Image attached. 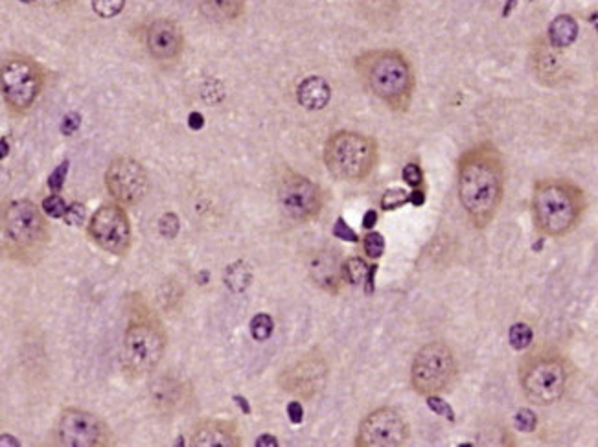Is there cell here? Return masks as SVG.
<instances>
[{
	"label": "cell",
	"mask_w": 598,
	"mask_h": 447,
	"mask_svg": "<svg viewBox=\"0 0 598 447\" xmlns=\"http://www.w3.org/2000/svg\"><path fill=\"white\" fill-rule=\"evenodd\" d=\"M409 440V423L390 407L372 410L361 421L356 437L359 447H398Z\"/></svg>",
	"instance_id": "13"
},
{
	"label": "cell",
	"mask_w": 598,
	"mask_h": 447,
	"mask_svg": "<svg viewBox=\"0 0 598 447\" xmlns=\"http://www.w3.org/2000/svg\"><path fill=\"white\" fill-rule=\"evenodd\" d=\"M2 147H4V149H2V158H6V156H8V140H6V138H2Z\"/></svg>",
	"instance_id": "47"
},
{
	"label": "cell",
	"mask_w": 598,
	"mask_h": 447,
	"mask_svg": "<svg viewBox=\"0 0 598 447\" xmlns=\"http://www.w3.org/2000/svg\"><path fill=\"white\" fill-rule=\"evenodd\" d=\"M356 72L372 96L388 109L405 113L415 96V71L399 50H368L356 60Z\"/></svg>",
	"instance_id": "2"
},
{
	"label": "cell",
	"mask_w": 598,
	"mask_h": 447,
	"mask_svg": "<svg viewBox=\"0 0 598 447\" xmlns=\"http://www.w3.org/2000/svg\"><path fill=\"white\" fill-rule=\"evenodd\" d=\"M530 208L539 234L563 237L580 225L588 210V197L569 179H541L534 184Z\"/></svg>",
	"instance_id": "3"
},
{
	"label": "cell",
	"mask_w": 598,
	"mask_h": 447,
	"mask_svg": "<svg viewBox=\"0 0 598 447\" xmlns=\"http://www.w3.org/2000/svg\"><path fill=\"white\" fill-rule=\"evenodd\" d=\"M287 416H289V420H291L295 426L302 423V420H304V409H302L300 401H289V405H287Z\"/></svg>",
	"instance_id": "40"
},
{
	"label": "cell",
	"mask_w": 598,
	"mask_h": 447,
	"mask_svg": "<svg viewBox=\"0 0 598 447\" xmlns=\"http://www.w3.org/2000/svg\"><path fill=\"white\" fill-rule=\"evenodd\" d=\"M188 127L192 131H201L203 127H205V116L201 113H197V111H194V113H190L188 116Z\"/></svg>",
	"instance_id": "41"
},
{
	"label": "cell",
	"mask_w": 598,
	"mask_h": 447,
	"mask_svg": "<svg viewBox=\"0 0 598 447\" xmlns=\"http://www.w3.org/2000/svg\"><path fill=\"white\" fill-rule=\"evenodd\" d=\"M256 446L258 447H276L278 446V440H276L275 437H271V435H264V437H260L258 440H256Z\"/></svg>",
	"instance_id": "45"
},
{
	"label": "cell",
	"mask_w": 598,
	"mask_h": 447,
	"mask_svg": "<svg viewBox=\"0 0 598 447\" xmlns=\"http://www.w3.org/2000/svg\"><path fill=\"white\" fill-rule=\"evenodd\" d=\"M410 201V194H407L404 188H388L381 195V208L385 212L396 210L399 206L407 205Z\"/></svg>",
	"instance_id": "28"
},
{
	"label": "cell",
	"mask_w": 598,
	"mask_h": 447,
	"mask_svg": "<svg viewBox=\"0 0 598 447\" xmlns=\"http://www.w3.org/2000/svg\"><path fill=\"white\" fill-rule=\"evenodd\" d=\"M368 271H370V265L363 258H359V256L348 258L343 264V280H346L352 286H363L367 282Z\"/></svg>",
	"instance_id": "24"
},
{
	"label": "cell",
	"mask_w": 598,
	"mask_h": 447,
	"mask_svg": "<svg viewBox=\"0 0 598 447\" xmlns=\"http://www.w3.org/2000/svg\"><path fill=\"white\" fill-rule=\"evenodd\" d=\"M89 236L105 253L122 256L131 247V223L125 210L116 203H105L92 214Z\"/></svg>",
	"instance_id": "11"
},
{
	"label": "cell",
	"mask_w": 598,
	"mask_h": 447,
	"mask_svg": "<svg viewBox=\"0 0 598 447\" xmlns=\"http://www.w3.org/2000/svg\"><path fill=\"white\" fill-rule=\"evenodd\" d=\"M410 205L415 206H422L424 203H426V192H424V188H415L413 192H410Z\"/></svg>",
	"instance_id": "42"
},
{
	"label": "cell",
	"mask_w": 598,
	"mask_h": 447,
	"mask_svg": "<svg viewBox=\"0 0 598 447\" xmlns=\"http://www.w3.org/2000/svg\"><path fill=\"white\" fill-rule=\"evenodd\" d=\"M125 0H92V10L102 19H113L124 10Z\"/></svg>",
	"instance_id": "30"
},
{
	"label": "cell",
	"mask_w": 598,
	"mask_h": 447,
	"mask_svg": "<svg viewBox=\"0 0 598 447\" xmlns=\"http://www.w3.org/2000/svg\"><path fill=\"white\" fill-rule=\"evenodd\" d=\"M201 8L212 21L228 22L242 15L243 0H201Z\"/></svg>",
	"instance_id": "23"
},
{
	"label": "cell",
	"mask_w": 598,
	"mask_h": 447,
	"mask_svg": "<svg viewBox=\"0 0 598 447\" xmlns=\"http://www.w3.org/2000/svg\"><path fill=\"white\" fill-rule=\"evenodd\" d=\"M426 403L437 416H442V418H446L448 421H455V410L451 409V405H449L446 399L440 398V394L426 396Z\"/></svg>",
	"instance_id": "32"
},
{
	"label": "cell",
	"mask_w": 598,
	"mask_h": 447,
	"mask_svg": "<svg viewBox=\"0 0 598 447\" xmlns=\"http://www.w3.org/2000/svg\"><path fill=\"white\" fill-rule=\"evenodd\" d=\"M530 69L541 85L558 86L565 75V61L560 48H554L547 37H539L530 48Z\"/></svg>",
	"instance_id": "17"
},
{
	"label": "cell",
	"mask_w": 598,
	"mask_h": 447,
	"mask_svg": "<svg viewBox=\"0 0 598 447\" xmlns=\"http://www.w3.org/2000/svg\"><path fill=\"white\" fill-rule=\"evenodd\" d=\"M328 376V363L318 352H307L280 374V387L286 392L311 399L323 390Z\"/></svg>",
	"instance_id": "15"
},
{
	"label": "cell",
	"mask_w": 598,
	"mask_h": 447,
	"mask_svg": "<svg viewBox=\"0 0 598 447\" xmlns=\"http://www.w3.org/2000/svg\"><path fill=\"white\" fill-rule=\"evenodd\" d=\"M376 273H377V265L372 264L370 265V271H368L367 282H365V291H367L368 295L374 291V276H376Z\"/></svg>",
	"instance_id": "44"
},
{
	"label": "cell",
	"mask_w": 598,
	"mask_h": 447,
	"mask_svg": "<svg viewBox=\"0 0 598 447\" xmlns=\"http://www.w3.org/2000/svg\"><path fill=\"white\" fill-rule=\"evenodd\" d=\"M150 398L156 409L162 412L179 409L186 399V385L173 377H158L151 383Z\"/></svg>",
	"instance_id": "19"
},
{
	"label": "cell",
	"mask_w": 598,
	"mask_h": 447,
	"mask_svg": "<svg viewBox=\"0 0 598 447\" xmlns=\"http://www.w3.org/2000/svg\"><path fill=\"white\" fill-rule=\"evenodd\" d=\"M508 339H510V346H512L514 350L523 352L527 350L528 346H530V343H532L534 331L528 324L518 322L514 324L512 328H510V331H508Z\"/></svg>",
	"instance_id": "26"
},
{
	"label": "cell",
	"mask_w": 598,
	"mask_h": 447,
	"mask_svg": "<svg viewBox=\"0 0 598 447\" xmlns=\"http://www.w3.org/2000/svg\"><path fill=\"white\" fill-rule=\"evenodd\" d=\"M401 177H404V181L409 184L410 188H422V184H424V172H422V167L418 166V164H415V162H409V164L404 167Z\"/></svg>",
	"instance_id": "35"
},
{
	"label": "cell",
	"mask_w": 598,
	"mask_h": 447,
	"mask_svg": "<svg viewBox=\"0 0 598 447\" xmlns=\"http://www.w3.org/2000/svg\"><path fill=\"white\" fill-rule=\"evenodd\" d=\"M363 247H365V254L370 259L381 258L383 253H385V237L379 232H368L363 239Z\"/></svg>",
	"instance_id": "31"
},
{
	"label": "cell",
	"mask_w": 598,
	"mask_h": 447,
	"mask_svg": "<svg viewBox=\"0 0 598 447\" xmlns=\"http://www.w3.org/2000/svg\"><path fill=\"white\" fill-rule=\"evenodd\" d=\"M334 236L339 237V239H343V241H350V243H357L359 241V236H357L356 232L352 230L350 226L346 225V221L343 219V217H339L337 221H335L334 225Z\"/></svg>",
	"instance_id": "38"
},
{
	"label": "cell",
	"mask_w": 598,
	"mask_h": 447,
	"mask_svg": "<svg viewBox=\"0 0 598 447\" xmlns=\"http://www.w3.org/2000/svg\"><path fill=\"white\" fill-rule=\"evenodd\" d=\"M4 237L19 250L43 248L50 239L48 223L35 203L28 199H15L4 206L2 214Z\"/></svg>",
	"instance_id": "9"
},
{
	"label": "cell",
	"mask_w": 598,
	"mask_h": 447,
	"mask_svg": "<svg viewBox=\"0 0 598 447\" xmlns=\"http://www.w3.org/2000/svg\"><path fill=\"white\" fill-rule=\"evenodd\" d=\"M21 2H24V4H33L35 0H21Z\"/></svg>",
	"instance_id": "48"
},
{
	"label": "cell",
	"mask_w": 598,
	"mask_h": 447,
	"mask_svg": "<svg viewBox=\"0 0 598 447\" xmlns=\"http://www.w3.org/2000/svg\"><path fill=\"white\" fill-rule=\"evenodd\" d=\"M179 226H181L179 225V217L175 214H164L161 217V221H158V232L167 239H172V237L179 234Z\"/></svg>",
	"instance_id": "36"
},
{
	"label": "cell",
	"mask_w": 598,
	"mask_h": 447,
	"mask_svg": "<svg viewBox=\"0 0 598 447\" xmlns=\"http://www.w3.org/2000/svg\"><path fill=\"white\" fill-rule=\"evenodd\" d=\"M234 401L239 405V409H242L245 414H251V405L247 403V399H243L242 396H234Z\"/></svg>",
	"instance_id": "46"
},
{
	"label": "cell",
	"mask_w": 598,
	"mask_h": 447,
	"mask_svg": "<svg viewBox=\"0 0 598 447\" xmlns=\"http://www.w3.org/2000/svg\"><path fill=\"white\" fill-rule=\"evenodd\" d=\"M505 161L491 142H479L457 162V192L466 216L475 228L493 221L505 197Z\"/></svg>",
	"instance_id": "1"
},
{
	"label": "cell",
	"mask_w": 598,
	"mask_h": 447,
	"mask_svg": "<svg viewBox=\"0 0 598 447\" xmlns=\"http://www.w3.org/2000/svg\"><path fill=\"white\" fill-rule=\"evenodd\" d=\"M376 223H377V212L368 210L367 214H365V217H363V228L370 230V228H374V225H376Z\"/></svg>",
	"instance_id": "43"
},
{
	"label": "cell",
	"mask_w": 598,
	"mask_h": 447,
	"mask_svg": "<svg viewBox=\"0 0 598 447\" xmlns=\"http://www.w3.org/2000/svg\"><path fill=\"white\" fill-rule=\"evenodd\" d=\"M514 423L521 432H532L536 426H538V416L534 414L532 410L519 409L516 416H514Z\"/></svg>",
	"instance_id": "34"
},
{
	"label": "cell",
	"mask_w": 598,
	"mask_h": 447,
	"mask_svg": "<svg viewBox=\"0 0 598 447\" xmlns=\"http://www.w3.org/2000/svg\"><path fill=\"white\" fill-rule=\"evenodd\" d=\"M57 440L69 447L111 446L113 435L107 423L92 412L81 409H66L57 423Z\"/></svg>",
	"instance_id": "12"
},
{
	"label": "cell",
	"mask_w": 598,
	"mask_h": 447,
	"mask_svg": "<svg viewBox=\"0 0 598 447\" xmlns=\"http://www.w3.org/2000/svg\"><path fill=\"white\" fill-rule=\"evenodd\" d=\"M273 329H275V320L267 313H258L251 320V335L256 340H267L273 335Z\"/></svg>",
	"instance_id": "27"
},
{
	"label": "cell",
	"mask_w": 598,
	"mask_h": 447,
	"mask_svg": "<svg viewBox=\"0 0 598 447\" xmlns=\"http://www.w3.org/2000/svg\"><path fill=\"white\" fill-rule=\"evenodd\" d=\"M146 46L158 63H175L184 50L183 30L170 19H156L147 28Z\"/></svg>",
	"instance_id": "16"
},
{
	"label": "cell",
	"mask_w": 598,
	"mask_h": 447,
	"mask_svg": "<svg viewBox=\"0 0 598 447\" xmlns=\"http://www.w3.org/2000/svg\"><path fill=\"white\" fill-rule=\"evenodd\" d=\"M309 275L323 289L337 293L343 280V265H339L337 258L332 254L320 253L309 262Z\"/></svg>",
	"instance_id": "20"
},
{
	"label": "cell",
	"mask_w": 598,
	"mask_h": 447,
	"mask_svg": "<svg viewBox=\"0 0 598 447\" xmlns=\"http://www.w3.org/2000/svg\"><path fill=\"white\" fill-rule=\"evenodd\" d=\"M194 447H236L239 446L236 423L225 420H205L197 423L190 437Z\"/></svg>",
	"instance_id": "18"
},
{
	"label": "cell",
	"mask_w": 598,
	"mask_h": 447,
	"mask_svg": "<svg viewBox=\"0 0 598 447\" xmlns=\"http://www.w3.org/2000/svg\"><path fill=\"white\" fill-rule=\"evenodd\" d=\"M377 158V142L357 131H337L324 144V164L329 175L345 183H361L370 177Z\"/></svg>",
	"instance_id": "4"
},
{
	"label": "cell",
	"mask_w": 598,
	"mask_h": 447,
	"mask_svg": "<svg viewBox=\"0 0 598 447\" xmlns=\"http://www.w3.org/2000/svg\"><path fill=\"white\" fill-rule=\"evenodd\" d=\"M80 124H81V118L78 113H69L63 118V124H61V129H63V133L65 135H72V133H75V131L80 129Z\"/></svg>",
	"instance_id": "39"
},
{
	"label": "cell",
	"mask_w": 598,
	"mask_h": 447,
	"mask_svg": "<svg viewBox=\"0 0 598 447\" xmlns=\"http://www.w3.org/2000/svg\"><path fill=\"white\" fill-rule=\"evenodd\" d=\"M569 363L554 350H536L519 365V385L530 403L549 407L563 398Z\"/></svg>",
	"instance_id": "5"
},
{
	"label": "cell",
	"mask_w": 598,
	"mask_h": 447,
	"mask_svg": "<svg viewBox=\"0 0 598 447\" xmlns=\"http://www.w3.org/2000/svg\"><path fill=\"white\" fill-rule=\"evenodd\" d=\"M297 100L307 111H320L332 100V86L323 75H309L300 81L297 89Z\"/></svg>",
	"instance_id": "21"
},
{
	"label": "cell",
	"mask_w": 598,
	"mask_h": 447,
	"mask_svg": "<svg viewBox=\"0 0 598 447\" xmlns=\"http://www.w3.org/2000/svg\"><path fill=\"white\" fill-rule=\"evenodd\" d=\"M166 331L151 313H136L125 329L122 363L133 377L150 374L166 352Z\"/></svg>",
	"instance_id": "6"
},
{
	"label": "cell",
	"mask_w": 598,
	"mask_h": 447,
	"mask_svg": "<svg viewBox=\"0 0 598 447\" xmlns=\"http://www.w3.org/2000/svg\"><path fill=\"white\" fill-rule=\"evenodd\" d=\"M85 217H87L85 206L80 205V203H74V205L69 206V212H66V216L63 217V219H65L66 225L81 226L83 225V221H85Z\"/></svg>",
	"instance_id": "37"
},
{
	"label": "cell",
	"mask_w": 598,
	"mask_h": 447,
	"mask_svg": "<svg viewBox=\"0 0 598 447\" xmlns=\"http://www.w3.org/2000/svg\"><path fill=\"white\" fill-rule=\"evenodd\" d=\"M44 85L43 69L24 54H10L2 63V98L8 111L26 114L41 96Z\"/></svg>",
	"instance_id": "7"
},
{
	"label": "cell",
	"mask_w": 598,
	"mask_h": 447,
	"mask_svg": "<svg viewBox=\"0 0 598 447\" xmlns=\"http://www.w3.org/2000/svg\"><path fill=\"white\" fill-rule=\"evenodd\" d=\"M578 37V22L572 15H558L549 24L547 39L554 48H567Z\"/></svg>",
	"instance_id": "22"
},
{
	"label": "cell",
	"mask_w": 598,
	"mask_h": 447,
	"mask_svg": "<svg viewBox=\"0 0 598 447\" xmlns=\"http://www.w3.org/2000/svg\"><path fill=\"white\" fill-rule=\"evenodd\" d=\"M457 377V359L442 340L422 346L410 365V385L422 396L446 392Z\"/></svg>",
	"instance_id": "8"
},
{
	"label": "cell",
	"mask_w": 598,
	"mask_h": 447,
	"mask_svg": "<svg viewBox=\"0 0 598 447\" xmlns=\"http://www.w3.org/2000/svg\"><path fill=\"white\" fill-rule=\"evenodd\" d=\"M278 203L289 219L306 223L323 212L324 195L318 184L300 173L289 172L278 186Z\"/></svg>",
	"instance_id": "10"
},
{
	"label": "cell",
	"mask_w": 598,
	"mask_h": 447,
	"mask_svg": "<svg viewBox=\"0 0 598 447\" xmlns=\"http://www.w3.org/2000/svg\"><path fill=\"white\" fill-rule=\"evenodd\" d=\"M251 280H253V275H251L247 264H242V262H239V264L230 265V267L226 269L225 282L232 291L236 293L245 291V289L248 287V284H251Z\"/></svg>",
	"instance_id": "25"
},
{
	"label": "cell",
	"mask_w": 598,
	"mask_h": 447,
	"mask_svg": "<svg viewBox=\"0 0 598 447\" xmlns=\"http://www.w3.org/2000/svg\"><path fill=\"white\" fill-rule=\"evenodd\" d=\"M105 186L116 203L125 206L136 205L144 199L150 188V177L146 167L131 156L114 158L105 173Z\"/></svg>",
	"instance_id": "14"
},
{
	"label": "cell",
	"mask_w": 598,
	"mask_h": 447,
	"mask_svg": "<svg viewBox=\"0 0 598 447\" xmlns=\"http://www.w3.org/2000/svg\"><path fill=\"white\" fill-rule=\"evenodd\" d=\"M43 212L52 219H61V217L66 216L69 212V205H66L63 197L60 194H52L48 197H44L43 205H41Z\"/></svg>",
	"instance_id": "29"
},
{
	"label": "cell",
	"mask_w": 598,
	"mask_h": 447,
	"mask_svg": "<svg viewBox=\"0 0 598 447\" xmlns=\"http://www.w3.org/2000/svg\"><path fill=\"white\" fill-rule=\"evenodd\" d=\"M69 170H71V162L63 161L60 166L55 167L54 172L50 173L48 177V188L52 190V194H60L63 186H65L66 175H69Z\"/></svg>",
	"instance_id": "33"
}]
</instances>
